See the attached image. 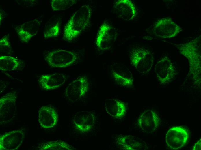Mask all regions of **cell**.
I'll return each mask as SVG.
<instances>
[{
  "instance_id": "cell-1",
  "label": "cell",
  "mask_w": 201,
  "mask_h": 150,
  "mask_svg": "<svg viewBox=\"0 0 201 150\" xmlns=\"http://www.w3.org/2000/svg\"><path fill=\"white\" fill-rule=\"evenodd\" d=\"M92 12L91 6L86 4L74 13L64 27V39L70 41L79 35L89 24Z\"/></svg>"
},
{
  "instance_id": "cell-2",
  "label": "cell",
  "mask_w": 201,
  "mask_h": 150,
  "mask_svg": "<svg viewBox=\"0 0 201 150\" xmlns=\"http://www.w3.org/2000/svg\"><path fill=\"white\" fill-rule=\"evenodd\" d=\"M201 38L200 36L184 44H176L180 53L189 62L190 73L195 82H200Z\"/></svg>"
},
{
  "instance_id": "cell-3",
  "label": "cell",
  "mask_w": 201,
  "mask_h": 150,
  "mask_svg": "<svg viewBox=\"0 0 201 150\" xmlns=\"http://www.w3.org/2000/svg\"><path fill=\"white\" fill-rule=\"evenodd\" d=\"M129 59L131 64L140 73L149 71L153 62V56L151 51L143 46L135 47L130 52Z\"/></svg>"
},
{
  "instance_id": "cell-4",
  "label": "cell",
  "mask_w": 201,
  "mask_h": 150,
  "mask_svg": "<svg viewBox=\"0 0 201 150\" xmlns=\"http://www.w3.org/2000/svg\"><path fill=\"white\" fill-rule=\"evenodd\" d=\"M77 59V54L71 51L59 49L51 51L44 59L50 66L55 68H66L73 64Z\"/></svg>"
},
{
  "instance_id": "cell-5",
  "label": "cell",
  "mask_w": 201,
  "mask_h": 150,
  "mask_svg": "<svg viewBox=\"0 0 201 150\" xmlns=\"http://www.w3.org/2000/svg\"><path fill=\"white\" fill-rule=\"evenodd\" d=\"M181 30L180 26L169 18L159 19L152 28L155 35L163 39L175 37Z\"/></svg>"
},
{
  "instance_id": "cell-6",
  "label": "cell",
  "mask_w": 201,
  "mask_h": 150,
  "mask_svg": "<svg viewBox=\"0 0 201 150\" xmlns=\"http://www.w3.org/2000/svg\"><path fill=\"white\" fill-rule=\"evenodd\" d=\"M117 33L114 28L105 22L100 25L96 39V44L98 49L104 51L110 48L115 42Z\"/></svg>"
},
{
  "instance_id": "cell-7",
  "label": "cell",
  "mask_w": 201,
  "mask_h": 150,
  "mask_svg": "<svg viewBox=\"0 0 201 150\" xmlns=\"http://www.w3.org/2000/svg\"><path fill=\"white\" fill-rule=\"evenodd\" d=\"M187 130L181 126L171 128L167 132L165 141L168 147L171 149L177 150L184 146L189 138Z\"/></svg>"
},
{
  "instance_id": "cell-8",
  "label": "cell",
  "mask_w": 201,
  "mask_h": 150,
  "mask_svg": "<svg viewBox=\"0 0 201 150\" xmlns=\"http://www.w3.org/2000/svg\"><path fill=\"white\" fill-rule=\"evenodd\" d=\"M16 96L14 93H7L0 99V123L10 122L16 115Z\"/></svg>"
},
{
  "instance_id": "cell-9",
  "label": "cell",
  "mask_w": 201,
  "mask_h": 150,
  "mask_svg": "<svg viewBox=\"0 0 201 150\" xmlns=\"http://www.w3.org/2000/svg\"><path fill=\"white\" fill-rule=\"evenodd\" d=\"M155 71L157 79L161 84L168 83L172 80L176 74V69L167 57L161 59L155 65Z\"/></svg>"
},
{
  "instance_id": "cell-10",
  "label": "cell",
  "mask_w": 201,
  "mask_h": 150,
  "mask_svg": "<svg viewBox=\"0 0 201 150\" xmlns=\"http://www.w3.org/2000/svg\"><path fill=\"white\" fill-rule=\"evenodd\" d=\"M88 85L87 78L85 76H80L68 85L65 89V95L69 100L77 101L86 95Z\"/></svg>"
},
{
  "instance_id": "cell-11",
  "label": "cell",
  "mask_w": 201,
  "mask_h": 150,
  "mask_svg": "<svg viewBox=\"0 0 201 150\" xmlns=\"http://www.w3.org/2000/svg\"><path fill=\"white\" fill-rule=\"evenodd\" d=\"M24 133L22 129L5 133L0 136V149L15 150L18 149L23 142Z\"/></svg>"
},
{
  "instance_id": "cell-12",
  "label": "cell",
  "mask_w": 201,
  "mask_h": 150,
  "mask_svg": "<svg viewBox=\"0 0 201 150\" xmlns=\"http://www.w3.org/2000/svg\"><path fill=\"white\" fill-rule=\"evenodd\" d=\"M110 73L112 79L117 85L125 87L133 85V78L131 72L123 65L116 64L111 68Z\"/></svg>"
},
{
  "instance_id": "cell-13",
  "label": "cell",
  "mask_w": 201,
  "mask_h": 150,
  "mask_svg": "<svg viewBox=\"0 0 201 150\" xmlns=\"http://www.w3.org/2000/svg\"><path fill=\"white\" fill-rule=\"evenodd\" d=\"M160 118L154 111H145L138 118L137 123L140 129L144 132L151 133L155 132L160 125Z\"/></svg>"
},
{
  "instance_id": "cell-14",
  "label": "cell",
  "mask_w": 201,
  "mask_h": 150,
  "mask_svg": "<svg viewBox=\"0 0 201 150\" xmlns=\"http://www.w3.org/2000/svg\"><path fill=\"white\" fill-rule=\"evenodd\" d=\"M113 10L116 15L126 21L134 19L137 10L134 3L130 0H118L113 3Z\"/></svg>"
},
{
  "instance_id": "cell-15",
  "label": "cell",
  "mask_w": 201,
  "mask_h": 150,
  "mask_svg": "<svg viewBox=\"0 0 201 150\" xmlns=\"http://www.w3.org/2000/svg\"><path fill=\"white\" fill-rule=\"evenodd\" d=\"M74 123L78 131L85 133L90 131L93 127L95 116L89 111H82L76 114L73 119Z\"/></svg>"
},
{
  "instance_id": "cell-16",
  "label": "cell",
  "mask_w": 201,
  "mask_h": 150,
  "mask_svg": "<svg viewBox=\"0 0 201 150\" xmlns=\"http://www.w3.org/2000/svg\"><path fill=\"white\" fill-rule=\"evenodd\" d=\"M38 121L40 125L44 129L53 127L58 121V115L55 109L48 106H43L39 110Z\"/></svg>"
},
{
  "instance_id": "cell-17",
  "label": "cell",
  "mask_w": 201,
  "mask_h": 150,
  "mask_svg": "<svg viewBox=\"0 0 201 150\" xmlns=\"http://www.w3.org/2000/svg\"><path fill=\"white\" fill-rule=\"evenodd\" d=\"M66 78L63 73L46 74L41 75L39 79V83L44 90L49 91L60 87L65 82Z\"/></svg>"
},
{
  "instance_id": "cell-18",
  "label": "cell",
  "mask_w": 201,
  "mask_h": 150,
  "mask_svg": "<svg viewBox=\"0 0 201 150\" xmlns=\"http://www.w3.org/2000/svg\"><path fill=\"white\" fill-rule=\"evenodd\" d=\"M105 106L107 113L114 119H121L126 113L127 106L126 103L119 99L111 98L106 100Z\"/></svg>"
},
{
  "instance_id": "cell-19",
  "label": "cell",
  "mask_w": 201,
  "mask_h": 150,
  "mask_svg": "<svg viewBox=\"0 0 201 150\" xmlns=\"http://www.w3.org/2000/svg\"><path fill=\"white\" fill-rule=\"evenodd\" d=\"M115 140L117 144L123 149H139L142 147L141 142L136 138L131 136L118 135Z\"/></svg>"
},
{
  "instance_id": "cell-20",
  "label": "cell",
  "mask_w": 201,
  "mask_h": 150,
  "mask_svg": "<svg viewBox=\"0 0 201 150\" xmlns=\"http://www.w3.org/2000/svg\"><path fill=\"white\" fill-rule=\"evenodd\" d=\"M21 61L10 56L0 57V69L3 71H11L16 70L21 66Z\"/></svg>"
},
{
  "instance_id": "cell-21",
  "label": "cell",
  "mask_w": 201,
  "mask_h": 150,
  "mask_svg": "<svg viewBox=\"0 0 201 150\" xmlns=\"http://www.w3.org/2000/svg\"><path fill=\"white\" fill-rule=\"evenodd\" d=\"M76 149L68 143L60 140L44 142L40 148L42 150H73Z\"/></svg>"
},
{
  "instance_id": "cell-22",
  "label": "cell",
  "mask_w": 201,
  "mask_h": 150,
  "mask_svg": "<svg viewBox=\"0 0 201 150\" xmlns=\"http://www.w3.org/2000/svg\"><path fill=\"white\" fill-rule=\"evenodd\" d=\"M60 29L59 22H48L45 26L44 31V37L45 38L56 37L59 35Z\"/></svg>"
},
{
  "instance_id": "cell-23",
  "label": "cell",
  "mask_w": 201,
  "mask_h": 150,
  "mask_svg": "<svg viewBox=\"0 0 201 150\" xmlns=\"http://www.w3.org/2000/svg\"><path fill=\"white\" fill-rule=\"evenodd\" d=\"M74 0H53L51 1L52 9L55 11L67 10L75 2Z\"/></svg>"
},
{
  "instance_id": "cell-24",
  "label": "cell",
  "mask_w": 201,
  "mask_h": 150,
  "mask_svg": "<svg viewBox=\"0 0 201 150\" xmlns=\"http://www.w3.org/2000/svg\"><path fill=\"white\" fill-rule=\"evenodd\" d=\"M40 23L37 20H34L24 23L19 26L24 31L33 36L37 34Z\"/></svg>"
},
{
  "instance_id": "cell-25",
  "label": "cell",
  "mask_w": 201,
  "mask_h": 150,
  "mask_svg": "<svg viewBox=\"0 0 201 150\" xmlns=\"http://www.w3.org/2000/svg\"><path fill=\"white\" fill-rule=\"evenodd\" d=\"M15 29L17 33L18 36L23 42L27 43L34 36L24 31L19 25L16 27Z\"/></svg>"
},
{
  "instance_id": "cell-26",
  "label": "cell",
  "mask_w": 201,
  "mask_h": 150,
  "mask_svg": "<svg viewBox=\"0 0 201 150\" xmlns=\"http://www.w3.org/2000/svg\"><path fill=\"white\" fill-rule=\"evenodd\" d=\"M0 47L1 50L4 48L10 49L11 46L9 41V35H5L0 40Z\"/></svg>"
},
{
  "instance_id": "cell-27",
  "label": "cell",
  "mask_w": 201,
  "mask_h": 150,
  "mask_svg": "<svg viewBox=\"0 0 201 150\" xmlns=\"http://www.w3.org/2000/svg\"><path fill=\"white\" fill-rule=\"evenodd\" d=\"M201 139L199 140L194 145L193 148V149L194 150H200L201 149Z\"/></svg>"
}]
</instances>
